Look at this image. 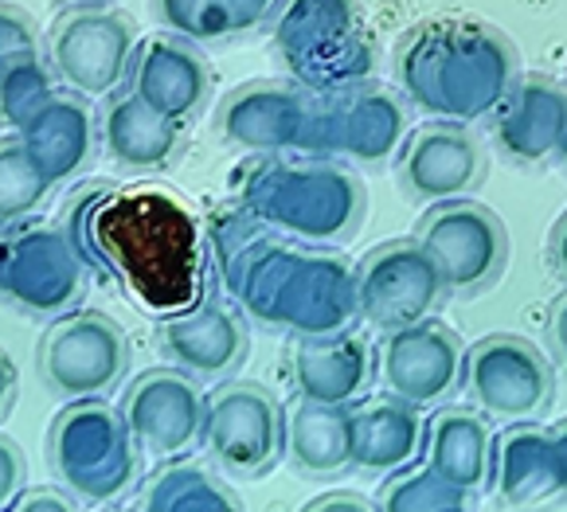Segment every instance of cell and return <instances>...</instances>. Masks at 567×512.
I'll return each mask as SVG.
<instances>
[{
	"label": "cell",
	"instance_id": "obj_1",
	"mask_svg": "<svg viewBox=\"0 0 567 512\" xmlns=\"http://www.w3.org/2000/svg\"><path fill=\"white\" fill-rule=\"evenodd\" d=\"M212 251L227 294L262 325L293 336H333L357 325V274L341 254L298 243L247 208L216 216Z\"/></svg>",
	"mask_w": 567,
	"mask_h": 512
},
{
	"label": "cell",
	"instance_id": "obj_2",
	"mask_svg": "<svg viewBox=\"0 0 567 512\" xmlns=\"http://www.w3.org/2000/svg\"><path fill=\"white\" fill-rule=\"evenodd\" d=\"M91 259L150 313H181L200 297L196 219L161 188H114L83 208Z\"/></svg>",
	"mask_w": 567,
	"mask_h": 512
},
{
	"label": "cell",
	"instance_id": "obj_3",
	"mask_svg": "<svg viewBox=\"0 0 567 512\" xmlns=\"http://www.w3.org/2000/svg\"><path fill=\"white\" fill-rule=\"evenodd\" d=\"M517 79V48L474 17L423 20L395 48L403 98L443 122L493 118Z\"/></svg>",
	"mask_w": 567,
	"mask_h": 512
},
{
	"label": "cell",
	"instance_id": "obj_4",
	"mask_svg": "<svg viewBox=\"0 0 567 512\" xmlns=\"http://www.w3.org/2000/svg\"><path fill=\"white\" fill-rule=\"evenodd\" d=\"M243 208L309 247H337L360 231L364 185L329 157L267 160L243 180Z\"/></svg>",
	"mask_w": 567,
	"mask_h": 512
},
{
	"label": "cell",
	"instance_id": "obj_5",
	"mask_svg": "<svg viewBox=\"0 0 567 512\" xmlns=\"http://www.w3.org/2000/svg\"><path fill=\"white\" fill-rule=\"evenodd\" d=\"M275 43L293 83L313 94L344 91L372 79V40L357 0H286Z\"/></svg>",
	"mask_w": 567,
	"mask_h": 512
},
{
	"label": "cell",
	"instance_id": "obj_6",
	"mask_svg": "<svg viewBox=\"0 0 567 512\" xmlns=\"http://www.w3.org/2000/svg\"><path fill=\"white\" fill-rule=\"evenodd\" d=\"M408 142V106L388 86L364 83L313 94V118L306 134V157L380 165Z\"/></svg>",
	"mask_w": 567,
	"mask_h": 512
},
{
	"label": "cell",
	"instance_id": "obj_7",
	"mask_svg": "<svg viewBox=\"0 0 567 512\" xmlns=\"http://www.w3.org/2000/svg\"><path fill=\"white\" fill-rule=\"evenodd\" d=\"M51 453H55V470L63 473V481L91 501H114L117 493H125L137 462L125 415L106 407L99 395L75 399L59 415Z\"/></svg>",
	"mask_w": 567,
	"mask_h": 512
},
{
	"label": "cell",
	"instance_id": "obj_8",
	"mask_svg": "<svg viewBox=\"0 0 567 512\" xmlns=\"http://www.w3.org/2000/svg\"><path fill=\"white\" fill-rule=\"evenodd\" d=\"M419 243L434 259L446 290L458 297L485 294L509 267V231L477 200L434 203L419 223Z\"/></svg>",
	"mask_w": 567,
	"mask_h": 512
},
{
	"label": "cell",
	"instance_id": "obj_9",
	"mask_svg": "<svg viewBox=\"0 0 567 512\" xmlns=\"http://www.w3.org/2000/svg\"><path fill=\"white\" fill-rule=\"evenodd\" d=\"M357 274V305L360 317L380 333L408 328L415 321L434 317V310L446 302V282L415 239H388L372 247L364 259L352 267Z\"/></svg>",
	"mask_w": 567,
	"mask_h": 512
},
{
	"label": "cell",
	"instance_id": "obj_10",
	"mask_svg": "<svg viewBox=\"0 0 567 512\" xmlns=\"http://www.w3.org/2000/svg\"><path fill=\"white\" fill-rule=\"evenodd\" d=\"M466 391L489 419L533 422L551 404V368L528 336L493 333L466 348Z\"/></svg>",
	"mask_w": 567,
	"mask_h": 512
},
{
	"label": "cell",
	"instance_id": "obj_11",
	"mask_svg": "<svg viewBox=\"0 0 567 512\" xmlns=\"http://www.w3.org/2000/svg\"><path fill=\"white\" fill-rule=\"evenodd\" d=\"M125 361H130V345H125L122 325L94 310L71 313L59 325H51L40 345L43 379L63 399L106 395L122 379Z\"/></svg>",
	"mask_w": 567,
	"mask_h": 512
},
{
	"label": "cell",
	"instance_id": "obj_12",
	"mask_svg": "<svg viewBox=\"0 0 567 512\" xmlns=\"http://www.w3.org/2000/svg\"><path fill=\"white\" fill-rule=\"evenodd\" d=\"M375 372H380L388 391L408 399V404H443L466 384V345L451 325L426 317L408 328L384 333Z\"/></svg>",
	"mask_w": 567,
	"mask_h": 512
},
{
	"label": "cell",
	"instance_id": "obj_13",
	"mask_svg": "<svg viewBox=\"0 0 567 512\" xmlns=\"http://www.w3.org/2000/svg\"><path fill=\"white\" fill-rule=\"evenodd\" d=\"M204 450L231 473H267L286 446L275 395L255 384H227L204 407Z\"/></svg>",
	"mask_w": 567,
	"mask_h": 512
},
{
	"label": "cell",
	"instance_id": "obj_14",
	"mask_svg": "<svg viewBox=\"0 0 567 512\" xmlns=\"http://www.w3.org/2000/svg\"><path fill=\"white\" fill-rule=\"evenodd\" d=\"M48 55L55 75L86 98H106L130 79L134 28L114 12H71L55 20L48 35Z\"/></svg>",
	"mask_w": 567,
	"mask_h": 512
},
{
	"label": "cell",
	"instance_id": "obj_15",
	"mask_svg": "<svg viewBox=\"0 0 567 512\" xmlns=\"http://www.w3.org/2000/svg\"><path fill=\"white\" fill-rule=\"evenodd\" d=\"M204 407L208 399L193 384V372L153 368L130 384L122 399V415L130 435L153 458H176L204 435Z\"/></svg>",
	"mask_w": 567,
	"mask_h": 512
},
{
	"label": "cell",
	"instance_id": "obj_16",
	"mask_svg": "<svg viewBox=\"0 0 567 512\" xmlns=\"http://www.w3.org/2000/svg\"><path fill=\"white\" fill-rule=\"evenodd\" d=\"M400 192L415 203L458 200L462 192L482 185L485 153L466 122H431L408 134L400 149Z\"/></svg>",
	"mask_w": 567,
	"mask_h": 512
},
{
	"label": "cell",
	"instance_id": "obj_17",
	"mask_svg": "<svg viewBox=\"0 0 567 512\" xmlns=\"http://www.w3.org/2000/svg\"><path fill=\"white\" fill-rule=\"evenodd\" d=\"M313 91L301 83H250L239 86L219 109L216 129L231 145L250 153H301L306 149Z\"/></svg>",
	"mask_w": 567,
	"mask_h": 512
},
{
	"label": "cell",
	"instance_id": "obj_18",
	"mask_svg": "<svg viewBox=\"0 0 567 512\" xmlns=\"http://www.w3.org/2000/svg\"><path fill=\"white\" fill-rule=\"evenodd\" d=\"M493 489L509 509H544L567 501V422L551 430L513 422L493 450Z\"/></svg>",
	"mask_w": 567,
	"mask_h": 512
},
{
	"label": "cell",
	"instance_id": "obj_19",
	"mask_svg": "<svg viewBox=\"0 0 567 512\" xmlns=\"http://www.w3.org/2000/svg\"><path fill=\"white\" fill-rule=\"evenodd\" d=\"M0 254H4V278L0 294H9L17 305L35 313L63 310L83 290V267L79 254L68 247V239L55 231H0Z\"/></svg>",
	"mask_w": 567,
	"mask_h": 512
},
{
	"label": "cell",
	"instance_id": "obj_20",
	"mask_svg": "<svg viewBox=\"0 0 567 512\" xmlns=\"http://www.w3.org/2000/svg\"><path fill=\"white\" fill-rule=\"evenodd\" d=\"M208 63L193 43L173 35H150L134 48L130 60V91H137L165 118L184 122L208 98Z\"/></svg>",
	"mask_w": 567,
	"mask_h": 512
},
{
	"label": "cell",
	"instance_id": "obj_21",
	"mask_svg": "<svg viewBox=\"0 0 567 512\" xmlns=\"http://www.w3.org/2000/svg\"><path fill=\"white\" fill-rule=\"evenodd\" d=\"M375 372V353L368 336L344 328L333 336H298L293 341V379L301 399L318 404H357L364 399Z\"/></svg>",
	"mask_w": 567,
	"mask_h": 512
},
{
	"label": "cell",
	"instance_id": "obj_22",
	"mask_svg": "<svg viewBox=\"0 0 567 512\" xmlns=\"http://www.w3.org/2000/svg\"><path fill=\"white\" fill-rule=\"evenodd\" d=\"M567 129V86L548 75L517 79L509 98L501 102L493 114V137L513 160H536L556 157V145Z\"/></svg>",
	"mask_w": 567,
	"mask_h": 512
},
{
	"label": "cell",
	"instance_id": "obj_23",
	"mask_svg": "<svg viewBox=\"0 0 567 512\" xmlns=\"http://www.w3.org/2000/svg\"><path fill=\"white\" fill-rule=\"evenodd\" d=\"M423 419L419 407L400 395H375L349 404V453L352 466L364 473H395L419 458Z\"/></svg>",
	"mask_w": 567,
	"mask_h": 512
},
{
	"label": "cell",
	"instance_id": "obj_24",
	"mask_svg": "<svg viewBox=\"0 0 567 512\" xmlns=\"http://www.w3.org/2000/svg\"><path fill=\"white\" fill-rule=\"evenodd\" d=\"M157 348L184 372L219 376L243 361L247 328L224 302H204L196 310H181L157 328Z\"/></svg>",
	"mask_w": 567,
	"mask_h": 512
},
{
	"label": "cell",
	"instance_id": "obj_25",
	"mask_svg": "<svg viewBox=\"0 0 567 512\" xmlns=\"http://www.w3.org/2000/svg\"><path fill=\"white\" fill-rule=\"evenodd\" d=\"M493 427L474 407H443L426 422V466L470 493L493 481Z\"/></svg>",
	"mask_w": 567,
	"mask_h": 512
},
{
	"label": "cell",
	"instance_id": "obj_26",
	"mask_svg": "<svg viewBox=\"0 0 567 512\" xmlns=\"http://www.w3.org/2000/svg\"><path fill=\"white\" fill-rule=\"evenodd\" d=\"M99 134L117 165L134 168V173H150V168L173 160L176 145H181V122L165 118L137 91H125L110 98Z\"/></svg>",
	"mask_w": 567,
	"mask_h": 512
},
{
	"label": "cell",
	"instance_id": "obj_27",
	"mask_svg": "<svg viewBox=\"0 0 567 512\" xmlns=\"http://www.w3.org/2000/svg\"><path fill=\"white\" fill-rule=\"evenodd\" d=\"M28 149L40 157V165L48 168L55 180L75 177L79 168L91 160L94 149V118L91 109L71 94L51 91L32 114L20 118Z\"/></svg>",
	"mask_w": 567,
	"mask_h": 512
},
{
	"label": "cell",
	"instance_id": "obj_28",
	"mask_svg": "<svg viewBox=\"0 0 567 512\" xmlns=\"http://www.w3.org/2000/svg\"><path fill=\"white\" fill-rule=\"evenodd\" d=\"M290 462L309 478H337L352 466L349 453V404L301 399L290 415Z\"/></svg>",
	"mask_w": 567,
	"mask_h": 512
},
{
	"label": "cell",
	"instance_id": "obj_29",
	"mask_svg": "<svg viewBox=\"0 0 567 512\" xmlns=\"http://www.w3.org/2000/svg\"><path fill=\"white\" fill-rule=\"evenodd\" d=\"M153 9L184 40H224L267 20L275 0H153Z\"/></svg>",
	"mask_w": 567,
	"mask_h": 512
},
{
	"label": "cell",
	"instance_id": "obj_30",
	"mask_svg": "<svg viewBox=\"0 0 567 512\" xmlns=\"http://www.w3.org/2000/svg\"><path fill=\"white\" fill-rule=\"evenodd\" d=\"M145 512H235L243 509L235 489L216 481L200 466H165L142 489Z\"/></svg>",
	"mask_w": 567,
	"mask_h": 512
},
{
	"label": "cell",
	"instance_id": "obj_31",
	"mask_svg": "<svg viewBox=\"0 0 567 512\" xmlns=\"http://www.w3.org/2000/svg\"><path fill=\"white\" fill-rule=\"evenodd\" d=\"M477 493L446 481L439 470H395L380 485V509L384 512H466L474 509Z\"/></svg>",
	"mask_w": 567,
	"mask_h": 512
},
{
	"label": "cell",
	"instance_id": "obj_32",
	"mask_svg": "<svg viewBox=\"0 0 567 512\" xmlns=\"http://www.w3.org/2000/svg\"><path fill=\"white\" fill-rule=\"evenodd\" d=\"M55 177L40 165L28 142L0 145V223H17L43 203Z\"/></svg>",
	"mask_w": 567,
	"mask_h": 512
},
{
	"label": "cell",
	"instance_id": "obj_33",
	"mask_svg": "<svg viewBox=\"0 0 567 512\" xmlns=\"http://www.w3.org/2000/svg\"><path fill=\"white\" fill-rule=\"evenodd\" d=\"M0 55H4V71L24 60V55H35L32 32H28L24 17L12 9H0ZM4 71H0V75H4Z\"/></svg>",
	"mask_w": 567,
	"mask_h": 512
},
{
	"label": "cell",
	"instance_id": "obj_34",
	"mask_svg": "<svg viewBox=\"0 0 567 512\" xmlns=\"http://www.w3.org/2000/svg\"><path fill=\"white\" fill-rule=\"evenodd\" d=\"M20 481H24V458L20 450L0 435V509H12L20 493Z\"/></svg>",
	"mask_w": 567,
	"mask_h": 512
},
{
	"label": "cell",
	"instance_id": "obj_35",
	"mask_svg": "<svg viewBox=\"0 0 567 512\" xmlns=\"http://www.w3.org/2000/svg\"><path fill=\"white\" fill-rule=\"evenodd\" d=\"M306 509L309 512H329V509H337V512H344V509L375 512V509H380V501H364V497H357V493H329V497H313Z\"/></svg>",
	"mask_w": 567,
	"mask_h": 512
},
{
	"label": "cell",
	"instance_id": "obj_36",
	"mask_svg": "<svg viewBox=\"0 0 567 512\" xmlns=\"http://www.w3.org/2000/svg\"><path fill=\"white\" fill-rule=\"evenodd\" d=\"M12 509L20 512H35V509H55V512H68L71 509V497L59 493V489H32L28 497H17Z\"/></svg>",
	"mask_w": 567,
	"mask_h": 512
},
{
	"label": "cell",
	"instance_id": "obj_37",
	"mask_svg": "<svg viewBox=\"0 0 567 512\" xmlns=\"http://www.w3.org/2000/svg\"><path fill=\"white\" fill-rule=\"evenodd\" d=\"M548 336H551V348H556V361L567 368V290L556 297V305H551Z\"/></svg>",
	"mask_w": 567,
	"mask_h": 512
},
{
	"label": "cell",
	"instance_id": "obj_38",
	"mask_svg": "<svg viewBox=\"0 0 567 512\" xmlns=\"http://www.w3.org/2000/svg\"><path fill=\"white\" fill-rule=\"evenodd\" d=\"M548 254H551V267H556V274H559V278H567V211L559 216V223L551 227Z\"/></svg>",
	"mask_w": 567,
	"mask_h": 512
},
{
	"label": "cell",
	"instance_id": "obj_39",
	"mask_svg": "<svg viewBox=\"0 0 567 512\" xmlns=\"http://www.w3.org/2000/svg\"><path fill=\"white\" fill-rule=\"evenodd\" d=\"M9 379H12L9 361H0V395H9Z\"/></svg>",
	"mask_w": 567,
	"mask_h": 512
},
{
	"label": "cell",
	"instance_id": "obj_40",
	"mask_svg": "<svg viewBox=\"0 0 567 512\" xmlns=\"http://www.w3.org/2000/svg\"><path fill=\"white\" fill-rule=\"evenodd\" d=\"M556 160L567 168V129H564V137H559V145H556Z\"/></svg>",
	"mask_w": 567,
	"mask_h": 512
}]
</instances>
